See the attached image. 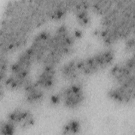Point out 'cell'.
Wrapping results in <instances>:
<instances>
[{
    "mask_svg": "<svg viewBox=\"0 0 135 135\" xmlns=\"http://www.w3.org/2000/svg\"><path fill=\"white\" fill-rule=\"evenodd\" d=\"M79 31H71L66 25L60 26L52 34L49 50L42 62L43 65H56L73 50L78 38L81 36Z\"/></svg>",
    "mask_w": 135,
    "mask_h": 135,
    "instance_id": "2",
    "label": "cell"
},
{
    "mask_svg": "<svg viewBox=\"0 0 135 135\" xmlns=\"http://www.w3.org/2000/svg\"><path fill=\"white\" fill-rule=\"evenodd\" d=\"M78 59H72L64 63L60 69V72L63 78L68 81L75 82L81 75L78 67Z\"/></svg>",
    "mask_w": 135,
    "mask_h": 135,
    "instance_id": "11",
    "label": "cell"
},
{
    "mask_svg": "<svg viewBox=\"0 0 135 135\" xmlns=\"http://www.w3.org/2000/svg\"><path fill=\"white\" fill-rule=\"evenodd\" d=\"M126 50L127 52H131V51H134V37L130 36L129 38H127L125 45Z\"/></svg>",
    "mask_w": 135,
    "mask_h": 135,
    "instance_id": "16",
    "label": "cell"
},
{
    "mask_svg": "<svg viewBox=\"0 0 135 135\" xmlns=\"http://www.w3.org/2000/svg\"><path fill=\"white\" fill-rule=\"evenodd\" d=\"M60 102L68 109H74L79 107L85 99V92L82 84L71 83L59 93Z\"/></svg>",
    "mask_w": 135,
    "mask_h": 135,
    "instance_id": "5",
    "label": "cell"
},
{
    "mask_svg": "<svg viewBox=\"0 0 135 135\" xmlns=\"http://www.w3.org/2000/svg\"><path fill=\"white\" fill-rule=\"evenodd\" d=\"M6 120L13 123L17 129H27L33 126L35 123L33 114L28 110L16 108L8 114Z\"/></svg>",
    "mask_w": 135,
    "mask_h": 135,
    "instance_id": "8",
    "label": "cell"
},
{
    "mask_svg": "<svg viewBox=\"0 0 135 135\" xmlns=\"http://www.w3.org/2000/svg\"><path fill=\"white\" fill-rule=\"evenodd\" d=\"M52 34L47 31H43L33 38L28 47L34 57L35 62L41 63L45 56L51 42Z\"/></svg>",
    "mask_w": 135,
    "mask_h": 135,
    "instance_id": "7",
    "label": "cell"
},
{
    "mask_svg": "<svg viewBox=\"0 0 135 135\" xmlns=\"http://www.w3.org/2000/svg\"><path fill=\"white\" fill-rule=\"evenodd\" d=\"M16 130L14 125L8 120H4L1 122L0 126V131L1 134H13Z\"/></svg>",
    "mask_w": 135,
    "mask_h": 135,
    "instance_id": "15",
    "label": "cell"
},
{
    "mask_svg": "<svg viewBox=\"0 0 135 135\" xmlns=\"http://www.w3.org/2000/svg\"><path fill=\"white\" fill-rule=\"evenodd\" d=\"M91 4L86 1L75 2L72 4L71 9L75 15L78 24L83 27H86L91 22L90 9Z\"/></svg>",
    "mask_w": 135,
    "mask_h": 135,
    "instance_id": "9",
    "label": "cell"
},
{
    "mask_svg": "<svg viewBox=\"0 0 135 135\" xmlns=\"http://www.w3.org/2000/svg\"><path fill=\"white\" fill-rule=\"evenodd\" d=\"M134 55L116 63L110 70L109 75L115 84L134 81Z\"/></svg>",
    "mask_w": 135,
    "mask_h": 135,
    "instance_id": "4",
    "label": "cell"
},
{
    "mask_svg": "<svg viewBox=\"0 0 135 135\" xmlns=\"http://www.w3.org/2000/svg\"><path fill=\"white\" fill-rule=\"evenodd\" d=\"M25 98L27 102L35 104L40 102L44 96V90L40 88L35 81L30 80L24 87Z\"/></svg>",
    "mask_w": 135,
    "mask_h": 135,
    "instance_id": "12",
    "label": "cell"
},
{
    "mask_svg": "<svg viewBox=\"0 0 135 135\" xmlns=\"http://www.w3.org/2000/svg\"><path fill=\"white\" fill-rule=\"evenodd\" d=\"M114 5V1H98L91 4V9L97 14L103 16L108 13Z\"/></svg>",
    "mask_w": 135,
    "mask_h": 135,
    "instance_id": "13",
    "label": "cell"
},
{
    "mask_svg": "<svg viewBox=\"0 0 135 135\" xmlns=\"http://www.w3.org/2000/svg\"><path fill=\"white\" fill-rule=\"evenodd\" d=\"M134 4L121 2L102 17L97 35L107 45L127 38L134 31Z\"/></svg>",
    "mask_w": 135,
    "mask_h": 135,
    "instance_id": "1",
    "label": "cell"
},
{
    "mask_svg": "<svg viewBox=\"0 0 135 135\" xmlns=\"http://www.w3.org/2000/svg\"><path fill=\"white\" fill-rule=\"evenodd\" d=\"M108 97L119 104H127L134 98V81L123 84H114L107 92Z\"/></svg>",
    "mask_w": 135,
    "mask_h": 135,
    "instance_id": "6",
    "label": "cell"
},
{
    "mask_svg": "<svg viewBox=\"0 0 135 135\" xmlns=\"http://www.w3.org/2000/svg\"><path fill=\"white\" fill-rule=\"evenodd\" d=\"M56 79V67L43 65L35 83L44 90L50 89L55 84Z\"/></svg>",
    "mask_w": 135,
    "mask_h": 135,
    "instance_id": "10",
    "label": "cell"
},
{
    "mask_svg": "<svg viewBox=\"0 0 135 135\" xmlns=\"http://www.w3.org/2000/svg\"><path fill=\"white\" fill-rule=\"evenodd\" d=\"M81 129L80 121L78 119H72L64 123L61 131L63 134H76L81 131Z\"/></svg>",
    "mask_w": 135,
    "mask_h": 135,
    "instance_id": "14",
    "label": "cell"
},
{
    "mask_svg": "<svg viewBox=\"0 0 135 135\" xmlns=\"http://www.w3.org/2000/svg\"><path fill=\"white\" fill-rule=\"evenodd\" d=\"M115 54L111 49L101 51L83 59H78V67L82 75H91L108 67L113 63Z\"/></svg>",
    "mask_w": 135,
    "mask_h": 135,
    "instance_id": "3",
    "label": "cell"
}]
</instances>
